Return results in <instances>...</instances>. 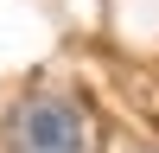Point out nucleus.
Returning <instances> with one entry per match:
<instances>
[{
	"instance_id": "1",
	"label": "nucleus",
	"mask_w": 159,
	"mask_h": 153,
	"mask_svg": "<svg viewBox=\"0 0 159 153\" xmlns=\"http://www.w3.org/2000/svg\"><path fill=\"white\" fill-rule=\"evenodd\" d=\"M13 153H89V115L64 96H38L13 115Z\"/></svg>"
}]
</instances>
